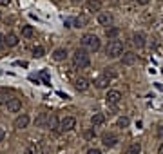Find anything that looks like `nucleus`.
I'll return each instance as SVG.
<instances>
[{"mask_svg":"<svg viewBox=\"0 0 163 154\" xmlns=\"http://www.w3.org/2000/svg\"><path fill=\"white\" fill-rule=\"evenodd\" d=\"M0 18H2V15H0Z\"/></svg>","mask_w":163,"mask_h":154,"instance_id":"nucleus-37","label":"nucleus"},{"mask_svg":"<svg viewBox=\"0 0 163 154\" xmlns=\"http://www.w3.org/2000/svg\"><path fill=\"white\" fill-rule=\"evenodd\" d=\"M42 78H44V82L45 83H49V74H47V71H42V74H40Z\"/></svg>","mask_w":163,"mask_h":154,"instance_id":"nucleus-28","label":"nucleus"},{"mask_svg":"<svg viewBox=\"0 0 163 154\" xmlns=\"http://www.w3.org/2000/svg\"><path fill=\"white\" fill-rule=\"evenodd\" d=\"M82 46H83V49H87L89 53H96V51H100V47H102V42H100V38H98L96 35H85V36L82 38Z\"/></svg>","mask_w":163,"mask_h":154,"instance_id":"nucleus-2","label":"nucleus"},{"mask_svg":"<svg viewBox=\"0 0 163 154\" xmlns=\"http://www.w3.org/2000/svg\"><path fill=\"white\" fill-rule=\"evenodd\" d=\"M4 46H6V36H4V35H0V51L4 49Z\"/></svg>","mask_w":163,"mask_h":154,"instance_id":"nucleus-29","label":"nucleus"},{"mask_svg":"<svg viewBox=\"0 0 163 154\" xmlns=\"http://www.w3.org/2000/svg\"><path fill=\"white\" fill-rule=\"evenodd\" d=\"M47 127H49L51 130H56V133H58V127H60V120H58V116H56V114H51V116L47 118Z\"/></svg>","mask_w":163,"mask_h":154,"instance_id":"nucleus-16","label":"nucleus"},{"mask_svg":"<svg viewBox=\"0 0 163 154\" xmlns=\"http://www.w3.org/2000/svg\"><path fill=\"white\" fill-rule=\"evenodd\" d=\"M105 100H107V103H109V105H116V103L122 100V93H120V91H116V89H111V91L107 93Z\"/></svg>","mask_w":163,"mask_h":154,"instance_id":"nucleus-5","label":"nucleus"},{"mask_svg":"<svg viewBox=\"0 0 163 154\" xmlns=\"http://www.w3.org/2000/svg\"><path fill=\"white\" fill-rule=\"evenodd\" d=\"M129 118L127 116H122V118H118V122H116V125H118L120 129H125V127H129Z\"/></svg>","mask_w":163,"mask_h":154,"instance_id":"nucleus-24","label":"nucleus"},{"mask_svg":"<svg viewBox=\"0 0 163 154\" xmlns=\"http://www.w3.org/2000/svg\"><path fill=\"white\" fill-rule=\"evenodd\" d=\"M11 4V0H0V6H4V7H7Z\"/></svg>","mask_w":163,"mask_h":154,"instance_id":"nucleus-31","label":"nucleus"},{"mask_svg":"<svg viewBox=\"0 0 163 154\" xmlns=\"http://www.w3.org/2000/svg\"><path fill=\"white\" fill-rule=\"evenodd\" d=\"M33 35H35V29H33V26H24V27H22V36L31 38Z\"/></svg>","mask_w":163,"mask_h":154,"instance_id":"nucleus-23","label":"nucleus"},{"mask_svg":"<svg viewBox=\"0 0 163 154\" xmlns=\"http://www.w3.org/2000/svg\"><path fill=\"white\" fill-rule=\"evenodd\" d=\"M159 152H161V154H163V145H161V149H159Z\"/></svg>","mask_w":163,"mask_h":154,"instance_id":"nucleus-36","label":"nucleus"},{"mask_svg":"<svg viewBox=\"0 0 163 154\" xmlns=\"http://www.w3.org/2000/svg\"><path fill=\"white\" fill-rule=\"evenodd\" d=\"M91 123H92V127H100V125L105 123V116L102 113H94L91 116Z\"/></svg>","mask_w":163,"mask_h":154,"instance_id":"nucleus-15","label":"nucleus"},{"mask_svg":"<svg viewBox=\"0 0 163 154\" xmlns=\"http://www.w3.org/2000/svg\"><path fill=\"white\" fill-rule=\"evenodd\" d=\"M158 136H159V138H161V140H163V125H161V127H159V129H158Z\"/></svg>","mask_w":163,"mask_h":154,"instance_id":"nucleus-33","label":"nucleus"},{"mask_svg":"<svg viewBox=\"0 0 163 154\" xmlns=\"http://www.w3.org/2000/svg\"><path fill=\"white\" fill-rule=\"evenodd\" d=\"M98 24L100 26H111L112 24V15H109V13H98Z\"/></svg>","mask_w":163,"mask_h":154,"instance_id":"nucleus-14","label":"nucleus"},{"mask_svg":"<svg viewBox=\"0 0 163 154\" xmlns=\"http://www.w3.org/2000/svg\"><path fill=\"white\" fill-rule=\"evenodd\" d=\"M29 122H31V120H29L27 114H20V116L15 120V127H16V129H26V127L29 125Z\"/></svg>","mask_w":163,"mask_h":154,"instance_id":"nucleus-12","label":"nucleus"},{"mask_svg":"<svg viewBox=\"0 0 163 154\" xmlns=\"http://www.w3.org/2000/svg\"><path fill=\"white\" fill-rule=\"evenodd\" d=\"M139 152H142V145H139V143H132V145L125 150V154H139Z\"/></svg>","mask_w":163,"mask_h":154,"instance_id":"nucleus-22","label":"nucleus"},{"mask_svg":"<svg viewBox=\"0 0 163 154\" xmlns=\"http://www.w3.org/2000/svg\"><path fill=\"white\" fill-rule=\"evenodd\" d=\"M85 138H87V140L94 138V129H89V130H85Z\"/></svg>","mask_w":163,"mask_h":154,"instance_id":"nucleus-26","label":"nucleus"},{"mask_svg":"<svg viewBox=\"0 0 163 154\" xmlns=\"http://www.w3.org/2000/svg\"><path fill=\"white\" fill-rule=\"evenodd\" d=\"M89 51L87 49H76L74 55H73V65L74 69H85L91 65V60H89Z\"/></svg>","mask_w":163,"mask_h":154,"instance_id":"nucleus-1","label":"nucleus"},{"mask_svg":"<svg viewBox=\"0 0 163 154\" xmlns=\"http://www.w3.org/2000/svg\"><path fill=\"white\" fill-rule=\"evenodd\" d=\"M71 2H73V4H80V2H82V0H71Z\"/></svg>","mask_w":163,"mask_h":154,"instance_id":"nucleus-35","label":"nucleus"},{"mask_svg":"<svg viewBox=\"0 0 163 154\" xmlns=\"http://www.w3.org/2000/svg\"><path fill=\"white\" fill-rule=\"evenodd\" d=\"M76 89L78 91H87L89 89V80L87 78H78L76 80Z\"/></svg>","mask_w":163,"mask_h":154,"instance_id":"nucleus-19","label":"nucleus"},{"mask_svg":"<svg viewBox=\"0 0 163 154\" xmlns=\"http://www.w3.org/2000/svg\"><path fill=\"white\" fill-rule=\"evenodd\" d=\"M136 2H138L139 6H147V4L150 2V0H136Z\"/></svg>","mask_w":163,"mask_h":154,"instance_id":"nucleus-32","label":"nucleus"},{"mask_svg":"<svg viewBox=\"0 0 163 154\" xmlns=\"http://www.w3.org/2000/svg\"><path fill=\"white\" fill-rule=\"evenodd\" d=\"M6 107H7V111H9V113H18L20 109H22V102H20L18 98H11V100L7 102Z\"/></svg>","mask_w":163,"mask_h":154,"instance_id":"nucleus-10","label":"nucleus"},{"mask_svg":"<svg viewBox=\"0 0 163 154\" xmlns=\"http://www.w3.org/2000/svg\"><path fill=\"white\" fill-rule=\"evenodd\" d=\"M87 26V16L85 15H80L74 18V27H85Z\"/></svg>","mask_w":163,"mask_h":154,"instance_id":"nucleus-20","label":"nucleus"},{"mask_svg":"<svg viewBox=\"0 0 163 154\" xmlns=\"http://www.w3.org/2000/svg\"><path fill=\"white\" fill-rule=\"evenodd\" d=\"M47 113H40L38 114V118L35 120V123H36V127H44V123H47Z\"/></svg>","mask_w":163,"mask_h":154,"instance_id":"nucleus-21","label":"nucleus"},{"mask_svg":"<svg viewBox=\"0 0 163 154\" xmlns=\"http://www.w3.org/2000/svg\"><path fill=\"white\" fill-rule=\"evenodd\" d=\"M85 9L89 13H100L102 2H100V0H87V2H85Z\"/></svg>","mask_w":163,"mask_h":154,"instance_id":"nucleus-8","label":"nucleus"},{"mask_svg":"<svg viewBox=\"0 0 163 154\" xmlns=\"http://www.w3.org/2000/svg\"><path fill=\"white\" fill-rule=\"evenodd\" d=\"M102 143H103V147L112 149L116 143H118V136H114V134H103L102 136Z\"/></svg>","mask_w":163,"mask_h":154,"instance_id":"nucleus-7","label":"nucleus"},{"mask_svg":"<svg viewBox=\"0 0 163 154\" xmlns=\"http://www.w3.org/2000/svg\"><path fill=\"white\" fill-rule=\"evenodd\" d=\"M4 136H6V133H4V129H2V127H0V141H2V140H4Z\"/></svg>","mask_w":163,"mask_h":154,"instance_id":"nucleus-34","label":"nucleus"},{"mask_svg":"<svg viewBox=\"0 0 163 154\" xmlns=\"http://www.w3.org/2000/svg\"><path fill=\"white\" fill-rule=\"evenodd\" d=\"M136 60H138V55H136L134 51H125V53L122 55V63H123V65H134Z\"/></svg>","mask_w":163,"mask_h":154,"instance_id":"nucleus-6","label":"nucleus"},{"mask_svg":"<svg viewBox=\"0 0 163 154\" xmlns=\"http://www.w3.org/2000/svg\"><path fill=\"white\" fill-rule=\"evenodd\" d=\"M6 46H7V47H15V46H18V36H16L15 33H9V35L6 36Z\"/></svg>","mask_w":163,"mask_h":154,"instance_id":"nucleus-17","label":"nucleus"},{"mask_svg":"<svg viewBox=\"0 0 163 154\" xmlns=\"http://www.w3.org/2000/svg\"><path fill=\"white\" fill-rule=\"evenodd\" d=\"M109 83H111V78L107 74H103V76H100V78L94 80V87H96V89H107Z\"/></svg>","mask_w":163,"mask_h":154,"instance_id":"nucleus-11","label":"nucleus"},{"mask_svg":"<svg viewBox=\"0 0 163 154\" xmlns=\"http://www.w3.org/2000/svg\"><path fill=\"white\" fill-rule=\"evenodd\" d=\"M105 53H107L109 58H118V56H122L123 55V42H120V40L114 38L112 42H109Z\"/></svg>","mask_w":163,"mask_h":154,"instance_id":"nucleus-3","label":"nucleus"},{"mask_svg":"<svg viewBox=\"0 0 163 154\" xmlns=\"http://www.w3.org/2000/svg\"><path fill=\"white\" fill-rule=\"evenodd\" d=\"M132 43H134L138 49H142V47L145 46V33H142V31L134 33V35H132Z\"/></svg>","mask_w":163,"mask_h":154,"instance_id":"nucleus-9","label":"nucleus"},{"mask_svg":"<svg viewBox=\"0 0 163 154\" xmlns=\"http://www.w3.org/2000/svg\"><path fill=\"white\" fill-rule=\"evenodd\" d=\"M87 154H102V150H100V149H89Z\"/></svg>","mask_w":163,"mask_h":154,"instance_id":"nucleus-30","label":"nucleus"},{"mask_svg":"<svg viewBox=\"0 0 163 154\" xmlns=\"http://www.w3.org/2000/svg\"><path fill=\"white\" fill-rule=\"evenodd\" d=\"M118 35H120V29H118V27H107V29H105V36H107L109 40L118 38Z\"/></svg>","mask_w":163,"mask_h":154,"instance_id":"nucleus-18","label":"nucleus"},{"mask_svg":"<svg viewBox=\"0 0 163 154\" xmlns=\"http://www.w3.org/2000/svg\"><path fill=\"white\" fill-rule=\"evenodd\" d=\"M33 55H35L36 58H40V56L45 55V49H44L42 46H35V47H33Z\"/></svg>","mask_w":163,"mask_h":154,"instance_id":"nucleus-25","label":"nucleus"},{"mask_svg":"<svg viewBox=\"0 0 163 154\" xmlns=\"http://www.w3.org/2000/svg\"><path fill=\"white\" fill-rule=\"evenodd\" d=\"M36 152H38L36 145H35V143H31V145H29V152H27V154H36Z\"/></svg>","mask_w":163,"mask_h":154,"instance_id":"nucleus-27","label":"nucleus"},{"mask_svg":"<svg viewBox=\"0 0 163 154\" xmlns=\"http://www.w3.org/2000/svg\"><path fill=\"white\" fill-rule=\"evenodd\" d=\"M76 127V120L73 116H65L63 120H60V127H58V133H69Z\"/></svg>","mask_w":163,"mask_h":154,"instance_id":"nucleus-4","label":"nucleus"},{"mask_svg":"<svg viewBox=\"0 0 163 154\" xmlns=\"http://www.w3.org/2000/svg\"><path fill=\"white\" fill-rule=\"evenodd\" d=\"M65 58H67V49L58 47V49L53 51V60H55V62H63Z\"/></svg>","mask_w":163,"mask_h":154,"instance_id":"nucleus-13","label":"nucleus"}]
</instances>
